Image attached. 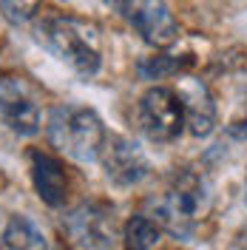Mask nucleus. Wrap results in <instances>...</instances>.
Returning <instances> with one entry per match:
<instances>
[{
	"label": "nucleus",
	"instance_id": "nucleus-1",
	"mask_svg": "<svg viewBox=\"0 0 247 250\" xmlns=\"http://www.w3.org/2000/svg\"><path fill=\"white\" fill-rule=\"evenodd\" d=\"M145 208H148V216H154L165 233L187 242L193 239L202 219L210 210V188L202 173L182 168V171H173L165 190L151 196Z\"/></svg>",
	"mask_w": 247,
	"mask_h": 250
},
{
	"label": "nucleus",
	"instance_id": "nucleus-2",
	"mask_svg": "<svg viewBox=\"0 0 247 250\" xmlns=\"http://www.w3.org/2000/svg\"><path fill=\"white\" fill-rule=\"evenodd\" d=\"M37 40L80 77H94L103 65L100 29L74 15H48L37 26Z\"/></svg>",
	"mask_w": 247,
	"mask_h": 250
},
{
	"label": "nucleus",
	"instance_id": "nucleus-3",
	"mask_svg": "<svg viewBox=\"0 0 247 250\" xmlns=\"http://www.w3.org/2000/svg\"><path fill=\"white\" fill-rule=\"evenodd\" d=\"M48 142L74 162H97L105 145V125L100 114L85 105H60L51 111L46 125Z\"/></svg>",
	"mask_w": 247,
	"mask_h": 250
},
{
	"label": "nucleus",
	"instance_id": "nucleus-4",
	"mask_svg": "<svg viewBox=\"0 0 247 250\" xmlns=\"http://www.w3.org/2000/svg\"><path fill=\"white\" fill-rule=\"evenodd\" d=\"M105 6L137 29L148 46L168 48L179 37V23L165 0H105Z\"/></svg>",
	"mask_w": 247,
	"mask_h": 250
},
{
	"label": "nucleus",
	"instance_id": "nucleus-5",
	"mask_svg": "<svg viewBox=\"0 0 247 250\" xmlns=\"http://www.w3.org/2000/svg\"><path fill=\"white\" fill-rule=\"evenodd\" d=\"M137 120L148 140L173 142L185 128V108H182L179 94L168 85L148 88L137 105Z\"/></svg>",
	"mask_w": 247,
	"mask_h": 250
},
{
	"label": "nucleus",
	"instance_id": "nucleus-6",
	"mask_svg": "<svg viewBox=\"0 0 247 250\" xmlns=\"http://www.w3.org/2000/svg\"><path fill=\"white\" fill-rule=\"evenodd\" d=\"M68 239L82 250H114L123 239L114 210L103 202H82L62 222Z\"/></svg>",
	"mask_w": 247,
	"mask_h": 250
},
{
	"label": "nucleus",
	"instance_id": "nucleus-7",
	"mask_svg": "<svg viewBox=\"0 0 247 250\" xmlns=\"http://www.w3.org/2000/svg\"><path fill=\"white\" fill-rule=\"evenodd\" d=\"M0 117L20 137H34L40 131V123H43L40 103L23 77H15V74L0 77Z\"/></svg>",
	"mask_w": 247,
	"mask_h": 250
},
{
	"label": "nucleus",
	"instance_id": "nucleus-8",
	"mask_svg": "<svg viewBox=\"0 0 247 250\" xmlns=\"http://www.w3.org/2000/svg\"><path fill=\"white\" fill-rule=\"evenodd\" d=\"M100 162H103L105 176L120 188L139 185L148 176V171H151V162H148L145 151L134 140L120 137V134L105 137V145L100 151Z\"/></svg>",
	"mask_w": 247,
	"mask_h": 250
},
{
	"label": "nucleus",
	"instance_id": "nucleus-9",
	"mask_svg": "<svg viewBox=\"0 0 247 250\" xmlns=\"http://www.w3.org/2000/svg\"><path fill=\"white\" fill-rule=\"evenodd\" d=\"M29 171H31V182L37 196L48 205V208H60L65 205L68 196V176L65 168L57 156L46 154V151H29Z\"/></svg>",
	"mask_w": 247,
	"mask_h": 250
},
{
	"label": "nucleus",
	"instance_id": "nucleus-10",
	"mask_svg": "<svg viewBox=\"0 0 247 250\" xmlns=\"http://www.w3.org/2000/svg\"><path fill=\"white\" fill-rule=\"evenodd\" d=\"M179 100L185 108V125L193 137H207L216 128V103L210 88L202 80H187L179 85Z\"/></svg>",
	"mask_w": 247,
	"mask_h": 250
},
{
	"label": "nucleus",
	"instance_id": "nucleus-11",
	"mask_svg": "<svg viewBox=\"0 0 247 250\" xmlns=\"http://www.w3.org/2000/svg\"><path fill=\"white\" fill-rule=\"evenodd\" d=\"M0 250H48V245L29 216H12L0 236Z\"/></svg>",
	"mask_w": 247,
	"mask_h": 250
},
{
	"label": "nucleus",
	"instance_id": "nucleus-12",
	"mask_svg": "<svg viewBox=\"0 0 247 250\" xmlns=\"http://www.w3.org/2000/svg\"><path fill=\"white\" fill-rule=\"evenodd\" d=\"M162 233L165 230L159 228V222L154 216L134 213L123 228V245H125V250H151V248H156V242H159Z\"/></svg>",
	"mask_w": 247,
	"mask_h": 250
},
{
	"label": "nucleus",
	"instance_id": "nucleus-13",
	"mask_svg": "<svg viewBox=\"0 0 247 250\" xmlns=\"http://www.w3.org/2000/svg\"><path fill=\"white\" fill-rule=\"evenodd\" d=\"M190 65H193L190 57L176 60V57L162 54V57H148L145 62H139V74L145 80H162V77H170V74H179V71H185Z\"/></svg>",
	"mask_w": 247,
	"mask_h": 250
},
{
	"label": "nucleus",
	"instance_id": "nucleus-14",
	"mask_svg": "<svg viewBox=\"0 0 247 250\" xmlns=\"http://www.w3.org/2000/svg\"><path fill=\"white\" fill-rule=\"evenodd\" d=\"M40 6L43 0H0V15L15 26H23L40 15Z\"/></svg>",
	"mask_w": 247,
	"mask_h": 250
},
{
	"label": "nucleus",
	"instance_id": "nucleus-15",
	"mask_svg": "<svg viewBox=\"0 0 247 250\" xmlns=\"http://www.w3.org/2000/svg\"><path fill=\"white\" fill-rule=\"evenodd\" d=\"M230 250H247V230H242V233H239L236 239H233Z\"/></svg>",
	"mask_w": 247,
	"mask_h": 250
},
{
	"label": "nucleus",
	"instance_id": "nucleus-16",
	"mask_svg": "<svg viewBox=\"0 0 247 250\" xmlns=\"http://www.w3.org/2000/svg\"><path fill=\"white\" fill-rule=\"evenodd\" d=\"M245 199H247V176H245Z\"/></svg>",
	"mask_w": 247,
	"mask_h": 250
}]
</instances>
